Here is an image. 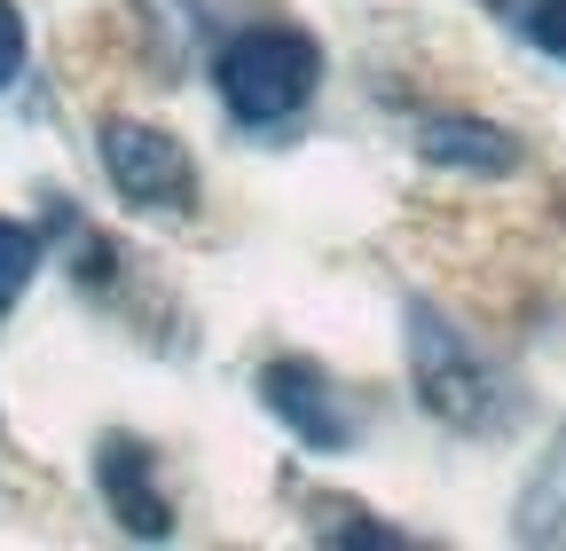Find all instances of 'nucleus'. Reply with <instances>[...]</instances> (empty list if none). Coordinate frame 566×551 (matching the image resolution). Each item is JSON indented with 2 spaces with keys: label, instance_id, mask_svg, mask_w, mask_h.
Wrapping results in <instances>:
<instances>
[{
  "label": "nucleus",
  "instance_id": "1",
  "mask_svg": "<svg viewBox=\"0 0 566 551\" xmlns=\"http://www.w3.org/2000/svg\"><path fill=\"white\" fill-rule=\"evenodd\" d=\"M212 87H221V111L237 126H283L300 118L323 87V48L292 24H252L229 32L221 55H212Z\"/></svg>",
  "mask_w": 566,
  "mask_h": 551
},
{
  "label": "nucleus",
  "instance_id": "2",
  "mask_svg": "<svg viewBox=\"0 0 566 551\" xmlns=\"http://www.w3.org/2000/svg\"><path fill=\"white\" fill-rule=\"evenodd\" d=\"M409 378H417V402L433 409L441 426H457V434L504 426V386H495L480 347L441 308H409Z\"/></svg>",
  "mask_w": 566,
  "mask_h": 551
},
{
  "label": "nucleus",
  "instance_id": "3",
  "mask_svg": "<svg viewBox=\"0 0 566 551\" xmlns=\"http://www.w3.org/2000/svg\"><path fill=\"white\" fill-rule=\"evenodd\" d=\"M95 150H103L111 189L134 205V214H189V205H197V158L174 143L166 126H150V118H103Z\"/></svg>",
  "mask_w": 566,
  "mask_h": 551
},
{
  "label": "nucleus",
  "instance_id": "4",
  "mask_svg": "<svg viewBox=\"0 0 566 551\" xmlns=\"http://www.w3.org/2000/svg\"><path fill=\"white\" fill-rule=\"evenodd\" d=\"M260 402H268V418L283 434H300V449H315V457H338L363 434V418H354V402L338 394V378L307 355H275L260 371Z\"/></svg>",
  "mask_w": 566,
  "mask_h": 551
},
{
  "label": "nucleus",
  "instance_id": "5",
  "mask_svg": "<svg viewBox=\"0 0 566 551\" xmlns=\"http://www.w3.org/2000/svg\"><path fill=\"white\" fill-rule=\"evenodd\" d=\"M95 489H103V505H111V520L126 536H142V543H166L174 536V505L158 489V457L142 449L134 434H111L95 449Z\"/></svg>",
  "mask_w": 566,
  "mask_h": 551
},
{
  "label": "nucleus",
  "instance_id": "6",
  "mask_svg": "<svg viewBox=\"0 0 566 551\" xmlns=\"http://www.w3.org/2000/svg\"><path fill=\"white\" fill-rule=\"evenodd\" d=\"M417 150L433 166H457V174H512L520 166V143L488 118H417Z\"/></svg>",
  "mask_w": 566,
  "mask_h": 551
},
{
  "label": "nucleus",
  "instance_id": "7",
  "mask_svg": "<svg viewBox=\"0 0 566 551\" xmlns=\"http://www.w3.org/2000/svg\"><path fill=\"white\" fill-rule=\"evenodd\" d=\"M32 276H40V237L24 221L0 214V315H9L24 292H32Z\"/></svg>",
  "mask_w": 566,
  "mask_h": 551
},
{
  "label": "nucleus",
  "instance_id": "8",
  "mask_svg": "<svg viewBox=\"0 0 566 551\" xmlns=\"http://www.w3.org/2000/svg\"><path fill=\"white\" fill-rule=\"evenodd\" d=\"M315 512H323V520H315L323 543H409L401 528H386V520H370V512H354V505H323V497H315Z\"/></svg>",
  "mask_w": 566,
  "mask_h": 551
},
{
  "label": "nucleus",
  "instance_id": "9",
  "mask_svg": "<svg viewBox=\"0 0 566 551\" xmlns=\"http://www.w3.org/2000/svg\"><path fill=\"white\" fill-rule=\"evenodd\" d=\"M520 32H527V48H543L551 63H566V0H535V9L520 17Z\"/></svg>",
  "mask_w": 566,
  "mask_h": 551
},
{
  "label": "nucleus",
  "instance_id": "10",
  "mask_svg": "<svg viewBox=\"0 0 566 551\" xmlns=\"http://www.w3.org/2000/svg\"><path fill=\"white\" fill-rule=\"evenodd\" d=\"M24 55H32L24 17H17V0H0V95H9V87L24 80Z\"/></svg>",
  "mask_w": 566,
  "mask_h": 551
}]
</instances>
